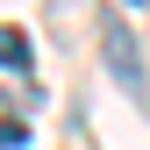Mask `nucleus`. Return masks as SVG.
<instances>
[{
    "instance_id": "f257e3e1",
    "label": "nucleus",
    "mask_w": 150,
    "mask_h": 150,
    "mask_svg": "<svg viewBox=\"0 0 150 150\" xmlns=\"http://www.w3.org/2000/svg\"><path fill=\"white\" fill-rule=\"evenodd\" d=\"M100 64H107V79H115L122 93H143V50H136V29L115 22V14H100Z\"/></svg>"
},
{
    "instance_id": "f03ea898",
    "label": "nucleus",
    "mask_w": 150,
    "mask_h": 150,
    "mask_svg": "<svg viewBox=\"0 0 150 150\" xmlns=\"http://www.w3.org/2000/svg\"><path fill=\"white\" fill-rule=\"evenodd\" d=\"M29 57H36L29 36H22V29H0V64H7V71H29Z\"/></svg>"
},
{
    "instance_id": "7ed1b4c3",
    "label": "nucleus",
    "mask_w": 150,
    "mask_h": 150,
    "mask_svg": "<svg viewBox=\"0 0 150 150\" xmlns=\"http://www.w3.org/2000/svg\"><path fill=\"white\" fill-rule=\"evenodd\" d=\"M22 143H29V129H22V122H0V150H22Z\"/></svg>"
}]
</instances>
